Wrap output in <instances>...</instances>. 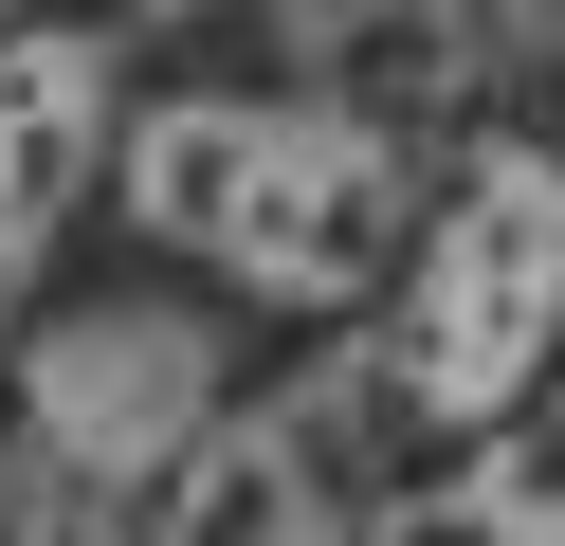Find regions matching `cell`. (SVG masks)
<instances>
[{
    "mask_svg": "<svg viewBox=\"0 0 565 546\" xmlns=\"http://www.w3.org/2000/svg\"><path fill=\"white\" fill-rule=\"evenodd\" d=\"M128 218L220 255L274 310H347L402 255V146L329 92H183L128 128Z\"/></svg>",
    "mask_w": 565,
    "mask_h": 546,
    "instance_id": "cell-1",
    "label": "cell"
},
{
    "mask_svg": "<svg viewBox=\"0 0 565 546\" xmlns=\"http://www.w3.org/2000/svg\"><path fill=\"white\" fill-rule=\"evenodd\" d=\"M547 364H565V164L511 128V146L456 164L438 218H419V274H402V400H419V419H511Z\"/></svg>",
    "mask_w": 565,
    "mask_h": 546,
    "instance_id": "cell-2",
    "label": "cell"
},
{
    "mask_svg": "<svg viewBox=\"0 0 565 546\" xmlns=\"http://www.w3.org/2000/svg\"><path fill=\"white\" fill-rule=\"evenodd\" d=\"M92 164H110V55L74 19H19L0 36V274L55 255V218L92 201Z\"/></svg>",
    "mask_w": 565,
    "mask_h": 546,
    "instance_id": "cell-3",
    "label": "cell"
},
{
    "mask_svg": "<svg viewBox=\"0 0 565 546\" xmlns=\"http://www.w3.org/2000/svg\"><path fill=\"white\" fill-rule=\"evenodd\" d=\"M164 546H347V510L292 419H201L164 473Z\"/></svg>",
    "mask_w": 565,
    "mask_h": 546,
    "instance_id": "cell-4",
    "label": "cell"
},
{
    "mask_svg": "<svg viewBox=\"0 0 565 546\" xmlns=\"http://www.w3.org/2000/svg\"><path fill=\"white\" fill-rule=\"evenodd\" d=\"M365 546H565V510L529 492V473H438V492H402Z\"/></svg>",
    "mask_w": 565,
    "mask_h": 546,
    "instance_id": "cell-5",
    "label": "cell"
},
{
    "mask_svg": "<svg viewBox=\"0 0 565 546\" xmlns=\"http://www.w3.org/2000/svg\"><path fill=\"white\" fill-rule=\"evenodd\" d=\"M38 19H74V36H110V19H183V0H38Z\"/></svg>",
    "mask_w": 565,
    "mask_h": 546,
    "instance_id": "cell-6",
    "label": "cell"
}]
</instances>
